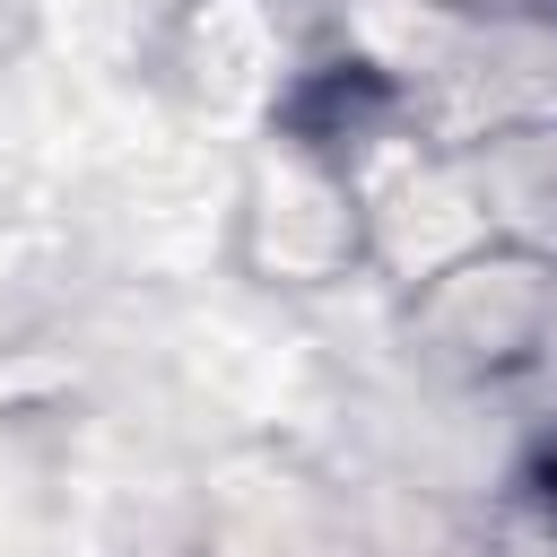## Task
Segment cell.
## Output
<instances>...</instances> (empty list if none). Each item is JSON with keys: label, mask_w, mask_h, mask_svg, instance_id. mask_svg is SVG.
Segmentation results:
<instances>
[{"label": "cell", "mask_w": 557, "mask_h": 557, "mask_svg": "<svg viewBox=\"0 0 557 557\" xmlns=\"http://www.w3.org/2000/svg\"><path fill=\"white\" fill-rule=\"evenodd\" d=\"M548 479H557V461H548Z\"/></svg>", "instance_id": "cell-1"}]
</instances>
